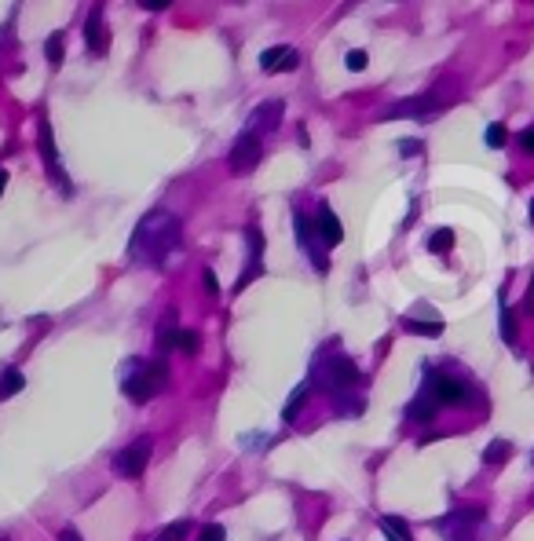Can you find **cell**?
Listing matches in <instances>:
<instances>
[{"mask_svg":"<svg viewBox=\"0 0 534 541\" xmlns=\"http://www.w3.org/2000/svg\"><path fill=\"white\" fill-rule=\"evenodd\" d=\"M180 234H183V223L176 212H151L143 216V220L136 223L132 231V245H128V252H132L136 260H143V264H161V260L173 252L180 245Z\"/></svg>","mask_w":534,"mask_h":541,"instance_id":"obj_1","label":"cell"},{"mask_svg":"<svg viewBox=\"0 0 534 541\" xmlns=\"http://www.w3.org/2000/svg\"><path fill=\"white\" fill-rule=\"evenodd\" d=\"M165 380H168L165 359H132V362L124 366L121 388H124V395L132 399V402H146V399H154L161 392Z\"/></svg>","mask_w":534,"mask_h":541,"instance_id":"obj_2","label":"cell"},{"mask_svg":"<svg viewBox=\"0 0 534 541\" xmlns=\"http://www.w3.org/2000/svg\"><path fill=\"white\" fill-rule=\"evenodd\" d=\"M151 446H154L151 436H143L136 443H128L124 450H117L114 453V472L124 475V479H139L143 468H146V461H151Z\"/></svg>","mask_w":534,"mask_h":541,"instance_id":"obj_3","label":"cell"},{"mask_svg":"<svg viewBox=\"0 0 534 541\" xmlns=\"http://www.w3.org/2000/svg\"><path fill=\"white\" fill-rule=\"evenodd\" d=\"M260 136H253V132H242L238 139H234L231 146V158H227V168L234 172V176H249V172L260 165Z\"/></svg>","mask_w":534,"mask_h":541,"instance_id":"obj_4","label":"cell"},{"mask_svg":"<svg viewBox=\"0 0 534 541\" xmlns=\"http://www.w3.org/2000/svg\"><path fill=\"white\" fill-rule=\"evenodd\" d=\"M318 373H323L326 388H333V392H344V388H352L359 380V366L348 355H337V359H326L323 366H318Z\"/></svg>","mask_w":534,"mask_h":541,"instance_id":"obj_5","label":"cell"},{"mask_svg":"<svg viewBox=\"0 0 534 541\" xmlns=\"http://www.w3.org/2000/svg\"><path fill=\"white\" fill-rule=\"evenodd\" d=\"M424 392H429L436 402H465V399H468L465 380H458V377H451V373H432L429 384H424Z\"/></svg>","mask_w":534,"mask_h":541,"instance_id":"obj_6","label":"cell"},{"mask_svg":"<svg viewBox=\"0 0 534 541\" xmlns=\"http://www.w3.org/2000/svg\"><path fill=\"white\" fill-rule=\"evenodd\" d=\"M282 124V103L274 99V103H264V106H256V110L249 114V128L245 132H260V136H267V132H274V128Z\"/></svg>","mask_w":534,"mask_h":541,"instance_id":"obj_7","label":"cell"},{"mask_svg":"<svg viewBox=\"0 0 534 541\" xmlns=\"http://www.w3.org/2000/svg\"><path fill=\"white\" fill-rule=\"evenodd\" d=\"M296 62H301V55H296L289 45H274L267 52H260V66L267 74H282V70H296Z\"/></svg>","mask_w":534,"mask_h":541,"instance_id":"obj_8","label":"cell"},{"mask_svg":"<svg viewBox=\"0 0 534 541\" xmlns=\"http://www.w3.org/2000/svg\"><path fill=\"white\" fill-rule=\"evenodd\" d=\"M245 238H249V260H245V274L238 278V289H242V286H249L253 278L260 274V256H264V234L256 231V227H249V234H245Z\"/></svg>","mask_w":534,"mask_h":541,"instance_id":"obj_9","label":"cell"},{"mask_svg":"<svg viewBox=\"0 0 534 541\" xmlns=\"http://www.w3.org/2000/svg\"><path fill=\"white\" fill-rule=\"evenodd\" d=\"M84 40L95 55L106 52V26H103V8H92L88 11V23H84Z\"/></svg>","mask_w":534,"mask_h":541,"instance_id":"obj_10","label":"cell"},{"mask_svg":"<svg viewBox=\"0 0 534 541\" xmlns=\"http://www.w3.org/2000/svg\"><path fill=\"white\" fill-rule=\"evenodd\" d=\"M315 227H318V238H323L326 245H337L340 238H344V227H340V220L330 212V205L318 209V216H315Z\"/></svg>","mask_w":534,"mask_h":541,"instance_id":"obj_11","label":"cell"},{"mask_svg":"<svg viewBox=\"0 0 534 541\" xmlns=\"http://www.w3.org/2000/svg\"><path fill=\"white\" fill-rule=\"evenodd\" d=\"M439 106V99L429 92V95H421V99H407V103H395L392 110H388V117H402V114H429V110H436Z\"/></svg>","mask_w":534,"mask_h":541,"instance_id":"obj_12","label":"cell"},{"mask_svg":"<svg viewBox=\"0 0 534 541\" xmlns=\"http://www.w3.org/2000/svg\"><path fill=\"white\" fill-rule=\"evenodd\" d=\"M37 139H40V158H45V165L55 172V168H59V150H55V139H52V124H48V117H40Z\"/></svg>","mask_w":534,"mask_h":541,"instance_id":"obj_13","label":"cell"},{"mask_svg":"<svg viewBox=\"0 0 534 541\" xmlns=\"http://www.w3.org/2000/svg\"><path fill=\"white\" fill-rule=\"evenodd\" d=\"M381 530L388 534V541H414L407 519H399V516H381Z\"/></svg>","mask_w":534,"mask_h":541,"instance_id":"obj_14","label":"cell"},{"mask_svg":"<svg viewBox=\"0 0 534 541\" xmlns=\"http://www.w3.org/2000/svg\"><path fill=\"white\" fill-rule=\"evenodd\" d=\"M436 399L429 395V392H421V399H414L410 402V409H407V417H414V421H432L436 417Z\"/></svg>","mask_w":534,"mask_h":541,"instance_id":"obj_15","label":"cell"},{"mask_svg":"<svg viewBox=\"0 0 534 541\" xmlns=\"http://www.w3.org/2000/svg\"><path fill=\"white\" fill-rule=\"evenodd\" d=\"M512 458V443H505V439H494L487 450H483V461L487 465H505Z\"/></svg>","mask_w":534,"mask_h":541,"instance_id":"obj_16","label":"cell"},{"mask_svg":"<svg viewBox=\"0 0 534 541\" xmlns=\"http://www.w3.org/2000/svg\"><path fill=\"white\" fill-rule=\"evenodd\" d=\"M26 388V377L18 373V370H8L4 377H0V399H11V395H18Z\"/></svg>","mask_w":534,"mask_h":541,"instance_id":"obj_17","label":"cell"},{"mask_svg":"<svg viewBox=\"0 0 534 541\" xmlns=\"http://www.w3.org/2000/svg\"><path fill=\"white\" fill-rule=\"evenodd\" d=\"M402 326H407L410 333H417V337H439V333H443V322H439V318H432V322H417V318H402Z\"/></svg>","mask_w":534,"mask_h":541,"instance_id":"obj_18","label":"cell"},{"mask_svg":"<svg viewBox=\"0 0 534 541\" xmlns=\"http://www.w3.org/2000/svg\"><path fill=\"white\" fill-rule=\"evenodd\" d=\"M429 249H432V252H446V249H454V231H451V227H439V231H432V238H429Z\"/></svg>","mask_w":534,"mask_h":541,"instance_id":"obj_19","label":"cell"},{"mask_svg":"<svg viewBox=\"0 0 534 541\" xmlns=\"http://www.w3.org/2000/svg\"><path fill=\"white\" fill-rule=\"evenodd\" d=\"M45 55H48V62H52V66H59V62H62V55H66V40H62V33L48 37V45H45Z\"/></svg>","mask_w":534,"mask_h":541,"instance_id":"obj_20","label":"cell"},{"mask_svg":"<svg viewBox=\"0 0 534 541\" xmlns=\"http://www.w3.org/2000/svg\"><path fill=\"white\" fill-rule=\"evenodd\" d=\"M304 399H308V384H301V388H296V392H293V399H289V402H286V409H282V421H293L296 414H301Z\"/></svg>","mask_w":534,"mask_h":541,"instance_id":"obj_21","label":"cell"},{"mask_svg":"<svg viewBox=\"0 0 534 541\" xmlns=\"http://www.w3.org/2000/svg\"><path fill=\"white\" fill-rule=\"evenodd\" d=\"M173 348H180V351H187V355H195V351H198V337L190 333V330H180L176 340H173Z\"/></svg>","mask_w":534,"mask_h":541,"instance_id":"obj_22","label":"cell"},{"mask_svg":"<svg viewBox=\"0 0 534 541\" xmlns=\"http://www.w3.org/2000/svg\"><path fill=\"white\" fill-rule=\"evenodd\" d=\"M501 340L505 344H516V318H512L509 308H501Z\"/></svg>","mask_w":534,"mask_h":541,"instance_id":"obj_23","label":"cell"},{"mask_svg":"<svg viewBox=\"0 0 534 541\" xmlns=\"http://www.w3.org/2000/svg\"><path fill=\"white\" fill-rule=\"evenodd\" d=\"M190 530V523H187V519H180V523H173V527H165L154 541H183V534Z\"/></svg>","mask_w":534,"mask_h":541,"instance_id":"obj_24","label":"cell"},{"mask_svg":"<svg viewBox=\"0 0 534 541\" xmlns=\"http://www.w3.org/2000/svg\"><path fill=\"white\" fill-rule=\"evenodd\" d=\"M366 62H370V59H366V52H362V48H352V52L344 55V66L355 70V74H359V70H366Z\"/></svg>","mask_w":534,"mask_h":541,"instance_id":"obj_25","label":"cell"},{"mask_svg":"<svg viewBox=\"0 0 534 541\" xmlns=\"http://www.w3.org/2000/svg\"><path fill=\"white\" fill-rule=\"evenodd\" d=\"M483 139H487V146H494V150H498V146H505V139H509V132H505V124H490Z\"/></svg>","mask_w":534,"mask_h":541,"instance_id":"obj_26","label":"cell"},{"mask_svg":"<svg viewBox=\"0 0 534 541\" xmlns=\"http://www.w3.org/2000/svg\"><path fill=\"white\" fill-rule=\"evenodd\" d=\"M227 537V530L220 527V523H209V527H202V534H198V541H224Z\"/></svg>","mask_w":534,"mask_h":541,"instance_id":"obj_27","label":"cell"},{"mask_svg":"<svg viewBox=\"0 0 534 541\" xmlns=\"http://www.w3.org/2000/svg\"><path fill=\"white\" fill-rule=\"evenodd\" d=\"M520 146H523V154H534V128H523L520 132Z\"/></svg>","mask_w":534,"mask_h":541,"instance_id":"obj_28","label":"cell"},{"mask_svg":"<svg viewBox=\"0 0 534 541\" xmlns=\"http://www.w3.org/2000/svg\"><path fill=\"white\" fill-rule=\"evenodd\" d=\"M399 150H402V154H407V158H414V154H421L424 146H421L417 139H402V143H399Z\"/></svg>","mask_w":534,"mask_h":541,"instance_id":"obj_29","label":"cell"},{"mask_svg":"<svg viewBox=\"0 0 534 541\" xmlns=\"http://www.w3.org/2000/svg\"><path fill=\"white\" fill-rule=\"evenodd\" d=\"M139 8H146V11H161V8H168V0H143Z\"/></svg>","mask_w":534,"mask_h":541,"instance_id":"obj_30","label":"cell"},{"mask_svg":"<svg viewBox=\"0 0 534 541\" xmlns=\"http://www.w3.org/2000/svg\"><path fill=\"white\" fill-rule=\"evenodd\" d=\"M202 278H205V289H209V293H216V289H220V286H216V274H212V271H205Z\"/></svg>","mask_w":534,"mask_h":541,"instance_id":"obj_31","label":"cell"},{"mask_svg":"<svg viewBox=\"0 0 534 541\" xmlns=\"http://www.w3.org/2000/svg\"><path fill=\"white\" fill-rule=\"evenodd\" d=\"M59 541H84V537H81V534H77L74 527H66V530H62V534H59Z\"/></svg>","mask_w":534,"mask_h":541,"instance_id":"obj_32","label":"cell"},{"mask_svg":"<svg viewBox=\"0 0 534 541\" xmlns=\"http://www.w3.org/2000/svg\"><path fill=\"white\" fill-rule=\"evenodd\" d=\"M4 187H8V172L0 168V194H4Z\"/></svg>","mask_w":534,"mask_h":541,"instance_id":"obj_33","label":"cell"},{"mask_svg":"<svg viewBox=\"0 0 534 541\" xmlns=\"http://www.w3.org/2000/svg\"><path fill=\"white\" fill-rule=\"evenodd\" d=\"M530 223H534V202H530Z\"/></svg>","mask_w":534,"mask_h":541,"instance_id":"obj_34","label":"cell"},{"mask_svg":"<svg viewBox=\"0 0 534 541\" xmlns=\"http://www.w3.org/2000/svg\"><path fill=\"white\" fill-rule=\"evenodd\" d=\"M0 541H8V537H0Z\"/></svg>","mask_w":534,"mask_h":541,"instance_id":"obj_35","label":"cell"}]
</instances>
